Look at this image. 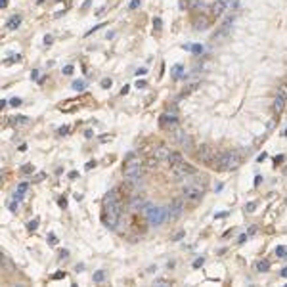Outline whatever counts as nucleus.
Returning a JSON list of instances; mask_svg holds the SVG:
<instances>
[{
    "mask_svg": "<svg viewBox=\"0 0 287 287\" xmlns=\"http://www.w3.org/2000/svg\"><path fill=\"white\" fill-rule=\"evenodd\" d=\"M281 276H283V278H287V266H285V268L281 270Z\"/></svg>",
    "mask_w": 287,
    "mask_h": 287,
    "instance_id": "nucleus-51",
    "label": "nucleus"
},
{
    "mask_svg": "<svg viewBox=\"0 0 287 287\" xmlns=\"http://www.w3.org/2000/svg\"><path fill=\"white\" fill-rule=\"evenodd\" d=\"M182 213H184V201L182 199L172 201V203L167 207V218H169V220H176Z\"/></svg>",
    "mask_w": 287,
    "mask_h": 287,
    "instance_id": "nucleus-7",
    "label": "nucleus"
},
{
    "mask_svg": "<svg viewBox=\"0 0 287 287\" xmlns=\"http://www.w3.org/2000/svg\"><path fill=\"white\" fill-rule=\"evenodd\" d=\"M48 241H50V245H56V243H58V239H56L54 233H48Z\"/></svg>",
    "mask_w": 287,
    "mask_h": 287,
    "instance_id": "nucleus-31",
    "label": "nucleus"
},
{
    "mask_svg": "<svg viewBox=\"0 0 287 287\" xmlns=\"http://www.w3.org/2000/svg\"><path fill=\"white\" fill-rule=\"evenodd\" d=\"M104 278H105V272H104V270H98V272L94 274V281H104Z\"/></svg>",
    "mask_w": 287,
    "mask_h": 287,
    "instance_id": "nucleus-23",
    "label": "nucleus"
},
{
    "mask_svg": "<svg viewBox=\"0 0 287 287\" xmlns=\"http://www.w3.org/2000/svg\"><path fill=\"white\" fill-rule=\"evenodd\" d=\"M230 2H232V0H216V2H214V6H213V14H214V15H222L224 10H228Z\"/></svg>",
    "mask_w": 287,
    "mask_h": 287,
    "instance_id": "nucleus-12",
    "label": "nucleus"
},
{
    "mask_svg": "<svg viewBox=\"0 0 287 287\" xmlns=\"http://www.w3.org/2000/svg\"><path fill=\"white\" fill-rule=\"evenodd\" d=\"M169 155H170V149H169V147H167V146H159V147H157V149H155V157H157V159H159V161L167 159Z\"/></svg>",
    "mask_w": 287,
    "mask_h": 287,
    "instance_id": "nucleus-15",
    "label": "nucleus"
},
{
    "mask_svg": "<svg viewBox=\"0 0 287 287\" xmlns=\"http://www.w3.org/2000/svg\"><path fill=\"white\" fill-rule=\"evenodd\" d=\"M167 161H169V165H170V167H174V165L182 163V161H184V157H182V153H178V151H170V155L167 157Z\"/></svg>",
    "mask_w": 287,
    "mask_h": 287,
    "instance_id": "nucleus-14",
    "label": "nucleus"
},
{
    "mask_svg": "<svg viewBox=\"0 0 287 287\" xmlns=\"http://www.w3.org/2000/svg\"><path fill=\"white\" fill-rule=\"evenodd\" d=\"M77 176H79V172H77V170H73V172H69V178H71V180H75Z\"/></svg>",
    "mask_w": 287,
    "mask_h": 287,
    "instance_id": "nucleus-43",
    "label": "nucleus"
},
{
    "mask_svg": "<svg viewBox=\"0 0 287 287\" xmlns=\"http://www.w3.org/2000/svg\"><path fill=\"white\" fill-rule=\"evenodd\" d=\"M203 262H205V259H203V256H201V259H195L193 266H195V268H199V266H203Z\"/></svg>",
    "mask_w": 287,
    "mask_h": 287,
    "instance_id": "nucleus-32",
    "label": "nucleus"
},
{
    "mask_svg": "<svg viewBox=\"0 0 287 287\" xmlns=\"http://www.w3.org/2000/svg\"><path fill=\"white\" fill-rule=\"evenodd\" d=\"M101 86H104V88H109L111 86V79H104V81H101Z\"/></svg>",
    "mask_w": 287,
    "mask_h": 287,
    "instance_id": "nucleus-34",
    "label": "nucleus"
},
{
    "mask_svg": "<svg viewBox=\"0 0 287 287\" xmlns=\"http://www.w3.org/2000/svg\"><path fill=\"white\" fill-rule=\"evenodd\" d=\"M73 88H75V90H79V92H82V90H84V82H82V81H75L73 82Z\"/></svg>",
    "mask_w": 287,
    "mask_h": 287,
    "instance_id": "nucleus-24",
    "label": "nucleus"
},
{
    "mask_svg": "<svg viewBox=\"0 0 287 287\" xmlns=\"http://www.w3.org/2000/svg\"><path fill=\"white\" fill-rule=\"evenodd\" d=\"M195 157H197V159L201 161V163H207L209 167H213V165H214V161H216V157H218V155L214 153V149H213L211 146H207V144H205V146H201L199 149H197Z\"/></svg>",
    "mask_w": 287,
    "mask_h": 287,
    "instance_id": "nucleus-5",
    "label": "nucleus"
},
{
    "mask_svg": "<svg viewBox=\"0 0 287 287\" xmlns=\"http://www.w3.org/2000/svg\"><path fill=\"white\" fill-rule=\"evenodd\" d=\"M67 130H69V126H61L59 128V134H67Z\"/></svg>",
    "mask_w": 287,
    "mask_h": 287,
    "instance_id": "nucleus-45",
    "label": "nucleus"
},
{
    "mask_svg": "<svg viewBox=\"0 0 287 287\" xmlns=\"http://www.w3.org/2000/svg\"><path fill=\"white\" fill-rule=\"evenodd\" d=\"M191 52H193V54H201V52H203V46L201 44H193L191 46Z\"/></svg>",
    "mask_w": 287,
    "mask_h": 287,
    "instance_id": "nucleus-27",
    "label": "nucleus"
},
{
    "mask_svg": "<svg viewBox=\"0 0 287 287\" xmlns=\"http://www.w3.org/2000/svg\"><path fill=\"white\" fill-rule=\"evenodd\" d=\"M184 236H186V232H184V230H180V232H176V233L172 236V241H180Z\"/></svg>",
    "mask_w": 287,
    "mask_h": 287,
    "instance_id": "nucleus-25",
    "label": "nucleus"
},
{
    "mask_svg": "<svg viewBox=\"0 0 287 287\" xmlns=\"http://www.w3.org/2000/svg\"><path fill=\"white\" fill-rule=\"evenodd\" d=\"M276 255H278L279 259H285V260H287V247L278 245V247H276Z\"/></svg>",
    "mask_w": 287,
    "mask_h": 287,
    "instance_id": "nucleus-21",
    "label": "nucleus"
},
{
    "mask_svg": "<svg viewBox=\"0 0 287 287\" xmlns=\"http://www.w3.org/2000/svg\"><path fill=\"white\" fill-rule=\"evenodd\" d=\"M27 228H29V230H37V228H38V220H37V218L31 220V222L27 224Z\"/></svg>",
    "mask_w": 287,
    "mask_h": 287,
    "instance_id": "nucleus-29",
    "label": "nucleus"
},
{
    "mask_svg": "<svg viewBox=\"0 0 287 287\" xmlns=\"http://www.w3.org/2000/svg\"><path fill=\"white\" fill-rule=\"evenodd\" d=\"M172 172H174V176H178V178H186V176H190V174H195V169L191 167V165H188V163H178V165H174L172 167Z\"/></svg>",
    "mask_w": 287,
    "mask_h": 287,
    "instance_id": "nucleus-9",
    "label": "nucleus"
},
{
    "mask_svg": "<svg viewBox=\"0 0 287 287\" xmlns=\"http://www.w3.org/2000/svg\"><path fill=\"white\" fill-rule=\"evenodd\" d=\"M10 105L17 107V105H21V100H19V98H12V100H10Z\"/></svg>",
    "mask_w": 287,
    "mask_h": 287,
    "instance_id": "nucleus-30",
    "label": "nucleus"
},
{
    "mask_svg": "<svg viewBox=\"0 0 287 287\" xmlns=\"http://www.w3.org/2000/svg\"><path fill=\"white\" fill-rule=\"evenodd\" d=\"M31 79H38V71H33V73H31Z\"/></svg>",
    "mask_w": 287,
    "mask_h": 287,
    "instance_id": "nucleus-50",
    "label": "nucleus"
},
{
    "mask_svg": "<svg viewBox=\"0 0 287 287\" xmlns=\"http://www.w3.org/2000/svg\"><path fill=\"white\" fill-rule=\"evenodd\" d=\"M61 278H65V272H56L52 276V279H61Z\"/></svg>",
    "mask_w": 287,
    "mask_h": 287,
    "instance_id": "nucleus-33",
    "label": "nucleus"
},
{
    "mask_svg": "<svg viewBox=\"0 0 287 287\" xmlns=\"http://www.w3.org/2000/svg\"><path fill=\"white\" fill-rule=\"evenodd\" d=\"M159 124H161V128H165V130H176L178 119H176V115L163 113V115L159 117Z\"/></svg>",
    "mask_w": 287,
    "mask_h": 287,
    "instance_id": "nucleus-8",
    "label": "nucleus"
},
{
    "mask_svg": "<svg viewBox=\"0 0 287 287\" xmlns=\"http://www.w3.org/2000/svg\"><path fill=\"white\" fill-rule=\"evenodd\" d=\"M136 86H138V88H146L147 84H146V82H144V81H138V82H136Z\"/></svg>",
    "mask_w": 287,
    "mask_h": 287,
    "instance_id": "nucleus-42",
    "label": "nucleus"
},
{
    "mask_svg": "<svg viewBox=\"0 0 287 287\" xmlns=\"http://www.w3.org/2000/svg\"><path fill=\"white\" fill-rule=\"evenodd\" d=\"M119 201V197H117V190H111L107 195H105V199H104V205H107V203H117Z\"/></svg>",
    "mask_w": 287,
    "mask_h": 287,
    "instance_id": "nucleus-18",
    "label": "nucleus"
},
{
    "mask_svg": "<svg viewBox=\"0 0 287 287\" xmlns=\"http://www.w3.org/2000/svg\"><path fill=\"white\" fill-rule=\"evenodd\" d=\"M146 211H147V222H149L151 226H159V224H163V220L167 218V209H163V207L146 205Z\"/></svg>",
    "mask_w": 287,
    "mask_h": 287,
    "instance_id": "nucleus-3",
    "label": "nucleus"
},
{
    "mask_svg": "<svg viewBox=\"0 0 287 287\" xmlns=\"http://www.w3.org/2000/svg\"><path fill=\"white\" fill-rule=\"evenodd\" d=\"M124 176L130 180V178L142 176V163L138 159H128L126 165H124Z\"/></svg>",
    "mask_w": 287,
    "mask_h": 287,
    "instance_id": "nucleus-6",
    "label": "nucleus"
},
{
    "mask_svg": "<svg viewBox=\"0 0 287 287\" xmlns=\"http://www.w3.org/2000/svg\"><path fill=\"white\" fill-rule=\"evenodd\" d=\"M58 203H59V207H63V209L67 207V199H65V197H59V201H58Z\"/></svg>",
    "mask_w": 287,
    "mask_h": 287,
    "instance_id": "nucleus-37",
    "label": "nucleus"
},
{
    "mask_svg": "<svg viewBox=\"0 0 287 287\" xmlns=\"http://www.w3.org/2000/svg\"><path fill=\"white\" fill-rule=\"evenodd\" d=\"M174 140L182 147H191V138L186 132H182V130H174Z\"/></svg>",
    "mask_w": 287,
    "mask_h": 287,
    "instance_id": "nucleus-11",
    "label": "nucleus"
},
{
    "mask_svg": "<svg viewBox=\"0 0 287 287\" xmlns=\"http://www.w3.org/2000/svg\"><path fill=\"white\" fill-rule=\"evenodd\" d=\"M6 25H8V29H10V31H15V29H17L19 25H21V15H19V14H14L12 17L8 19V23H6Z\"/></svg>",
    "mask_w": 287,
    "mask_h": 287,
    "instance_id": "nucleus-13",
    "label": "nucleus"
},
{
    "mask_svg": "<svg viewBox=\"0 0 287 287\" xmlns=\"http://www.w3.org/2000/svg\"><path fill=\"white\" fill-rule=\"evenodd\" d=\"M157 163H159V159H157V157H151V159H147V161H146V169H147V170L157 169Z\"/></svg>",
    "mask_w": 287,
    "mask_h": 287,
    "instance_id": "nucleus-20",
    "label": "nucleus"
},
{
    "mask_svg": "<svg viewBox=\"0 0 287 287\" xmlns=\"http://www.w3.org/2000/svg\"><path fill=\"white\" fill-rule=\"evenodd\" d=\"M241 163V153L239 151H224L216 157L213 169H218V170H233L239 167Z\"/></svg>",
    "mask_w": 287,
    "mask_h": 287,
    "instance_id": "nucleus-1",
    "label": "nucleus"
},
{
    "mask_svg": "<svg viewBox=\"0 0 287 287\" xmlns=\"http://www.w3.org/2000/svg\"><path fill=\"white\" fill-rule=\"evenodd\" d=\"M285 100H287V84H283V86H279L278 96H276V100H274V111H276V113H279V111L283 109Z\"/></svg>",
    "mask_w": 287,
    "mask_h": 287,
    "instance_id": "nucleus-10",
    "label": "nucleus"
},
{
    "mask_svg": "<svg viewBox=\"0 0 287 287\" xmlns=\"http://www.w3.org/2000/svg\"><path fill=\"white\" fill-rule=\"evenodd\" d=\"M121 213H123V205H121V201L117 203H107L104 207V224L107 228L115 230L119 224V218H121Z\"/></svg>",
    "mask_w": 287,
    "mask_h": 287,
    "instance_id": "nucleus-2",
    "label": "nucleus"
},
{
    "mask_svg": "<svg viewBox=\"0 0 287 287\" xmlns=\"http://www.w3.org/2000/svg\"><path fill=\"white\" fill-rule=\"evenodd\" d=\"M146 73H147V69H138V71H136L138 77H140V75H146Z\"/></svg>",
    "mask_w": 287,
    "mask_h": 287,
    "instance_id": "nucleus-44",
    "label": "nucleus"
},
{
    "mask_svg": "<svg viewBox=\"0 0 287 287\" xmlns=\"http://www.w3.org/2000/svg\"><path fill=\"white\" fill-rule=\"evenodd\" d=\"M283 159H285V157H283V155H279V157H276L274 161H276V165H279V161H283Z\"/></svg>",
    "mask_w": 287,
    "mask_h": 287,
    "instance_id": "nucleus-47",
    "label": "nucleus"
},
{
    "mask_svg": "<svg viewBox=\"0 0 287 287\" xmlns=\"http://www.w3.org/2000/svg\"><path fill=\"white\" fill-rule=\"evenodd\" d=\"M138 6H140V0H132V2H130V10H136Z\"/></svg>",
    "mask_w": 287,
    "mask_h": 287,
    "instance_id": "nucleus-40",
    "label": "nucleus"
},
{
    "mask_svg": "<svg viewBox=\"0 0 287 287\" xmlns=\"http://www.w3.org/2000/svg\"><path fill=\"white\" fill-rule=\"evenodd\" d=\"M245 239H247V236H245V233H241V236H239V243H243Z\"/></svg>",
    "mask_w": 287,
    "mask_h": 287,
    "instance_id": "nucleus-49",
    "label": "nucleus"
},
{
    "mask_svg": "<svg viewBox=\"0 0 287 287\" xmlns=\"http://www.w3.org/2000/svg\"><path fill=\"white\" fill-rule=\"evenodd\" d=\"M21 172H23V174L33 172V165H23V167H21Z\"/></svg>",
    "mask_w": 287,
    "mask_h": 287,
    "instance_id": "nucleus-28",
    "label": "nucleus"
},
{
    "mask_svg": "<svg viewBox=\"0 0 287 287\" xmlns=\"http://www.w3.org/2000/svg\"><path fill=\"white\" fill-rule=\"evenodd\" d=\"M172 75H174V79H180V77H182V65H174Z\"/></svg>",
    "mask_w": 287,
    "mask_h": 287,
    "instance_id": "nucleus-22",
    "label": "nucleus"
},
{
    "mask_svg": "<svg viewBox=\"0 0 287 287\" xmlns=\"http://www.w3.org/2000/svg\"><path fill=\"white\" fill-rule=\"evenodd\" d=\"M27 188H29L27 182H19V184H17V191H21V193H25V191H27Z\"/></svg>",
    "mask_w": 287,
    "mask_h": 287,
    "instance_id": "nucleus-26",
    "label": "nucleus"
},
{
    "mask_svg": "<svg viewBox=\"0 0 287 287\" xmlns=\"http://www.w3.org/2000/svg\"><path fill=\"white\" fill-rule=\"evenodd\" d=\"M12 121H14L15 126H27V124H31V119L25 117V115H15Z\"/></svg>",
    "mask_w": 287,
    "mask_h": 287,
    "instance_id": "nucleus-16",
    "label": "nucleus"
},
{
    "mask_svg": "<svg viewBox=\"0 0 287 287\" xmlns=\"http://www.w3.org/2000/svg\"><path fill=\"white\" fill-rule=\"evenodd\" d=\"M153 27L157 29V31L161 29V19H159V17H157V19H153Z\"/></svg>",
    "mask_w": 287,
    "mask_h": 287,
    "instance_id": "nucleus-39",
    "label": "nucleus"
},
{
    "mask_svg": "<svg viewBox=\"0 0 287 287\" xmlns=\"http://www.w3.org/2000/svg\"><path fill=\"white\" fill-rule=\"evenodd\" d=\"M42 178H44V172H40V174H37V178H35V180H37V182H40Z\"/></svg>",
    "mask_w": 287,
    "mask_h": 287,
    "instance_id": "nucleus-48",
    "label": "nucleus"
},
{
    "mask_svg": "<svg viewBox=\"0 0 287 287\" xmlns=\"http://www.w3.org/2000/svg\"><path fill=\"white\" fill-rule=\"evenodd\" d=\"M44 44H46V46L52 44V37H50V35H46V37H44Z\"/></svg>",
    "mask_w": 287,
    "mask_h": 287,
    "instance_id": "nucleus-41",
    "label": "nucleus"
},
{
    "mask_svg": "<svg viewBox=\"0 0 287 287\" xmlns=\"http://www.w3.org/2000/svg\"><path fill=\"white\" fill-rule=\"evenodd\" d=\"M203 190H205V188L199 186V184H188V186L182 190V195H184V199H186V201L197 203V201L203 197Z\"/></svg>",
    "mask_w": 287,
    "mask_h": 287,
    "instance_id": "nucleus-4",
    "label": "nucleus"
},
{
    "mask_svg": "<svg viewBox=\"0 0 287 287\" xmlns=\"http://www.w3.org/2000/svg\"><path fill=\"white\" fill-rule=\"evenodd\" d=\"M63 73H65V75H71V73H73V65H67V67H63Z\"/></svg>",
    "mask_w": 287,
    "mask_h": 287,
    "instance_id": "nucleus-38",
    "label": "nucleus"
},
{
    "mask_svg": "<svg viewBox=\"0 0 287 287\" xmlns=\"http://www.w3.org/2000/svg\"><path fill=\"white\" fill-rule=\"evenodd\" d=\"M283 136H287V128H285V132H283Z\"/></svg>",
    "mask_w": 287,
    "mask_h": 287,
    "instance_id": "nucleus-52",
    "label": "nucleus"
},
{
    "mask_svg": "<svg viewBox=\"0 0 287 287\" xmlns=\"http://www.w3.org/2000/svg\"><path fill=\"white\" fill-rule=\"evenodd\" d=\"M155 285H161V287H165V285H170V283L167 281V279H157V281H155Z\"/></svg>",
    "mask_w": 287,
    "mask_h": 287,
    "instance_id": "nucleus-35",
    "label": "nucleus"
},
{
    "mask_svg": "<svg viewBox=\"0 0 287 287\" xmlns=\"http://www.w3.org/2000/svg\"><path fill=\"white\" fill-rule=\"evenodd\" d=\"M144 207H146V201L142 199L140 195H136L132 201H130V209L132 211H140V209H144Z\"/></svg>",
    "mask_w": 287,
    "mask_h": 287,
    "instance_id": "nucleus-17",
    "label": "nucleus"
},
{
    "mask_svg": "<svg viewBox=\"0 0 287 287\" xmlns=\"http://www.w3.org/2000/svg\"><path fill=\"white\" fill-rule=\"evenodd\" d=\"M10 211H12V213H15V211H17V205H15V203H12V205H10Z\"/></svg>",
    "mask_w": 287,
    "mask_h": 287,
    "instance_id": "nucleus-46",
    "label": "nucleus"
},
{
    "mask_svg": "<svg viewBox=\"0 0 287 287\" xmlns=\"http://www.w3.org/2000/svg\"><path fill=\"white\" fill-rule=\"evenodd\" d=\"M255 207H256V203H247L245 211H249V213H251V211H255Z\"/></svg>",
    "mask_w": 287,
    "mask_h": 287,
    "instance_id": "nucleus-36",
    "label": "nucleus"
},
{
    "mask_svg": "<svg viewBox=\"0 0 287 287\" xmlns=\"http://www.w3.org/2000/svg\"><path fill=\"white\" fill-rule=\"evenodd\" d=\"M256 270H259V272H268L270 270V262L268 260H259V262H256Z\"/></svg>",
    "mask_w": 287,
    "mask_h": 287,
    "instance_id": "nucleus-19",
    "label": "nucleus"
}]
</instances>
